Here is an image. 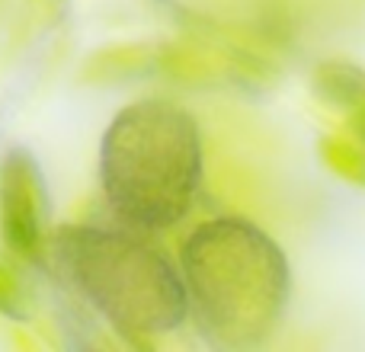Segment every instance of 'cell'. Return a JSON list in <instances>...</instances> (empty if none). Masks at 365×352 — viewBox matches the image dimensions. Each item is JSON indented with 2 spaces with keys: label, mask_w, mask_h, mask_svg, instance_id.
Wrapping results in <instances>:
<instances>
[{
  "label": "cell",
  "mask_w": 365,
  "mask_h": 352,
  "mask_svg": "<svg viewBox=\"0 0 365 352\" xmlns=\"http://www.w3.org/2000/svg\"><path fill=\"white\" fill-rule=\"evenodd\" d=\"M182 285L199 327L231 349L269 340L292 295L282 247L247 218H215L189 234Z\"/></svg>",
  "instance_id": "6da1fadb"
},
{
  "label": "cell",
  "mask_w": 365,
  "mask_h": 352,
  "mask_svg": "<svg viewBox=\"0 0 365 352\" xmlns=\"http://www.w3.org/2000/svg\"><path fill=\"white\" fill-rule=\"evenodd\" d=\"M106 202L135 231H164L186 218L202 182V138L177 103L138 100L115 113L100 145Z\"/></svg>",
  "instance_id": "7a4b0ae2"
},
{
  "label": "cell",
  "mask_w": 365,
  "mask_h": 352,
  "mask_svg": "<svg viewBox=\"0 0 365 352\" xmlns=\"http://www.w3.org/2000/svg\"><path fill=\"white\" fill-rule=\"evenodd\" d=\"M58 259L83 301L132 340L170 333L189 317L182 276L128 231L68 227L58 234Z\"/></svg>",
  "instance_id": "3957f363"
},
{
  "label": "cell",
  "mask_w": 365,
  "mask_h": 352,
  "mask_svg": "<svg viewBox=\"0 0 365 352\" xmlns=\"http://www.w3.org/2000/svg\"><path fill=\"white\" fill-rule=\"evenodd\" d=\"M45 224V182L29 151L13 147L0 160V231L10 250L36 257Z\"/></svg>",
  "instance_id": "277c9868"
},
{
  "label": "cell",
  "mask_w": 365,
  "mask_h": 352,
  "mask_svg": "<svg viewBox=\"0 0 365 352\" xmlns=\"http://www.w3.org/2000/svg\"><path fill=\"white\" fill-rule=\"evenodd\" d=\"M314 93L349 122L365 145V71L346 61H327L314 71Z\"/></svg>",
  "instance_id": "5b68a950"
},
{
  "label": "cell",
  "mask_w": 365,
  "mask_h": 352,
  "mask_svg": "<svg viewBox=\"0 0 365 352\" xmlns=\"http://www.w3.org/2000/svg\"><path fill=\"white\" fill-rule=\"evenodd\" d=\"M324 157L340 176H346L353 182H365V154L359 147L346 145L340 138H327L324 141Z\"/></svg>",
  "instance_id": "8992f818"
},
{
  "label": "cell",
  "mask_w": 365,
  "mask_h": 352,
  "mask_svg": "<svg viewBox=\"0 0 365 352\" xmlns=\"http://www.w3.org/2000/svg\"><path fill=\"white\" fill-rule=\"evenodd\" d=\"M0 311L6 317H16V321L29 317V295L16 279V272H10L4 263H0Z\"/></svg>",
  "instance_id": "52a82bcc"
}]
</instances>
